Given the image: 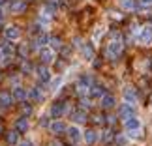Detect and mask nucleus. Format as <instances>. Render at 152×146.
<instances>
[{
    "mask_svg": "<svg viewBox=\"0 0 152 146\" xmlns=\"http://www.w3.org/2000/svg\"><path fill=\"white\" fill-rule=\"evenodd\" d=\"M38 79L42 81V83H47V81L51 79V75H49V69L47 68H38Z\"/></svg>",
    "mask_w": 152,
    "mask_h": 146,
    "instance_id": "nucleus-16",
    "label": "nucleus"
},
{
    "mask_svg": "<svg viewBox=\"0 0 152 146\" xmlns=\"http://www.w3.org/2000/svg\"><path fill=\"white\" fill-rule=\"evenodd\" d=\"M66 131H68V137H69V141H72L73 144L81 142V139H83V135H81V129H79L77 126H69Z\"/></svg>",
    "mask_w": 152,
    "mask_h": 146,
    "instance_id": "nucleus-5",
    "label": "nucleus"
},
{
    "mask_svg": "<svg viewBox=\"0 0 152 146\" xmlns=\"http://www.w3.org/2000/svg\"><path fill=\"white\" fill-rule=\"evenodd\" d=\"M124 127L126 131H141V120L135 118V116H130V118L124 120Z\"/></svg>",
    "mask_w": 152,
    "mask_h": 146,
    "instance_id": "nucleus-3",
    "label": "nucleus"
},
{
    "mask_svg": "<svg viewBox=\"0 0 152 146\" xmlns=\"http://www.w3.org/2000/svg\"><path fill=\"white\" fill-rule=\"evenodd\" d=\"M6 4V0H0V6H4Z\"/></svg>",
    "mask_w": 152,
    "mask_h": 146,
    "instance_id": "nucleus-39",
    "label": "nucleus"
},
{
    "mask_svg": "<svg viewBox=\"0 0 152 146\" xmlns=\"http://www.w3.org/2000/svg\"><path fill=\"white\" fill-rule=\"evenodd\" d=\"M28 96H30L32 99H34V101H42V94H39V90L38 88H30V92H28Z\"/></svg>",
    "mask_w": 152,
    "mask_h": 146,
    "instance_id": "nucleus-24",
    "label": "nucleus"
},
{
    "mask_svg": "<svg viewBox=\"0 0 152 146\" xmlns=\"http://www.w3.org/2000/svg\"><path fill=\"white\" fill-rule=\"evenodd\" d=\"M118 4H120V8H124L128 11L135 8V2H133V0H118Z\"/></svg>",
    "mask_w": 152,
    "mask_h": 146,
    "instance_id": "nucleus-22",
    "label": "nucleus"
},
{
    "mask_svg": "<svg viewBox=\"0 0 152 146\" xmlns=\"http://www.w3.org/2000/svg\"><path fill=\"white\" fill-rule=\"evenodd\" d=\"M72 116L75 118V122H86V114H85V110H83V109L75 110V113H73Z\"/></svg>",
    "mask_w": 152,
    "mask_h": 146,
    "instance_id": "nucleus-21",
    "label": "nucleus"
},
{
    "mask_svg": "<svg viewBox=\"0 0 152 146\" xmlns=\"http://www.w3.org/2000/svg\"><path fill=\"white\" fill-rule=\"evenodd\" d=\"M109 139H111V131H103V137H102V141H105V142H107Z\"/></svg>",
    "mask_w": 152,
    "mask_h": 146,
    "instance_id": "nucleus-32",
    "label": "nucleus"
},
{
    "mask_svg": "<svg viewBox=\"0 0 152 146\" xmlns=\"http://www.w3.org/2000/svg\"><path fill=\"white\" fill-rule=\"evenodd\" d=\"M0 51H2V54H4V56H10L11 52H13V47H11L10 43H6V45H4V47L0 49Z\"/></svg>",
    "mask_w": 152,
    "mask_h": 146,
    "instance_id": "nucleus-28",
    "label": "nucleus"
},
{
    "mask_svg": "<svg viewBox=\"0 0 152 146\" xmlns=\"http://www.w3.org/2000/svg\"><path fill=\"white\" fill-rule=\"evenodd\" d=\"M122 52V38L120 36H116V38H113L109 41V45H107V58H116Z\"/></svg>",
    "mask_w": 152,
    "mask_h": 146,
    "instance_id": "nucleus-1",
    "label": "nucleus"
},
{
    "mask_svg": "<svg viewBox=\"0 0 152 146\" xmlns=\"http://www.w3.org/2000/svg\"><path fill=\"white\" fill-rule=\"evenodd\" d=\"M141 4H145V6H150V4H152V0H141Z\"/></svg>",
    "mask_w": 152,
    "mask_h": 146,
    "instance_id": "nucleus-35",
    "label": "nucleus"
},
{
    "mask_svg": "<svg viewBox=\"0 0 152 146\" xmlns=\"http://www.w3.org/2000/svg\"><path fill=\"white\" fill-rule=\"evenodd\" d=\"M83 56L86 58V60H92V58H94V49H92V45H88V43H85L83 45Z\"/></svg>",
    "mask_w": 152,
    "mask_h": 146,
    "instance_id": "nucleus-17",
    "label": "nucleus"
},
{
    "mask_svg": "<svg viewBox=\"0 0 152 146\" xmlns=\"http://www.w3.org/2000/svg\"><path fill=\"white\" fill-rule=\"evenodd\" d=\"M124 99L126 103H137V96H135V90L133 88H124Z\"/></svg>",
    "mask_w": 152,
    "mask_h": 146,
    "instance_id": "nucleus-13",
    "label": "nucleus"
},
{
    "mask_svg": "<svg viewBox=\"0 0 152 146\" xmlns=\"http://www.w3.org/2000/svg\"><path fill=\"white\" fill-rule=\"evenodd\" d=\"M10 8L13 13H19V11H23L26 8V2H21V0H13V2H10Z\"/></svg>",
    "mask_w": 152,
    "mask_h": 146,
    "instance_id": "nucleus-15",
    "label": "nucleus"
},
{
    "mask_svg": "<svg viewBox=\"0 0 152 146\" xmlns=\"http://www.w3.org/2000/svg\"><path fill=\"white\" fill-rule=\"evenodd\" d=\"M21 146H34V144H32V142H30V141H26V142H23V144H21Z\"/></svg>",
    "mask_w": 152,
    "mask_h": 146,
    "instance_id": "nucleus-36",
    "label": "nucleus"
},
{
    "mask_svg": "<svg viewBox=\"0 0 152 146\" xmlns=\"http://www.w3.org/2000/svg\"><path fill=\"white\" fill-rule=\"evenodd\" d=\"M88 92H90V97H94V99H102L105 96V90L102 88V86H98V84H92Z\"/></svg>",
    "mask_w": 152,
    "mask_h": 146,
    "instance_id": "nucleus-10",
    "label": "nucleus"
},
{
    "mask_svg": "<svg viewBox=\"0 0 152 146\" xmlns=\"http://www.w3.org/2000/svg\"><path fill=\"white\" fill-rule=\"evenodd\" d=\"M83 139L88 144H92V142H96L98 141V135H96V131L94 129H88V131H85V135H83Z\"/></svg>",
    "mask_w": 152,
    "mask_h": 146,
    "instance_id": "nucleus-18",
    "label": "nucleus"
},
{
    "mask_svg": "<svg viewBox=\"0 0 152 146\" xmlns=\"http://www.w3.org/2000/svg\"><path fill=\"white\" fill-rule=\"evenodd\" d=\"M13 99H15V97L11 96L10 92H0V105H2V107H10Z\"/></svg>",
    "mask_w": 152,
    "mask_h": 146,
    "instance_id": "nucleus-12",
    "label": "nucleus"
},
{
    "mask_svg": "<svg viewBox=\"0 0 152 146\" xmlns=\"http://www.w3.org/2000/svg\"><path fill=\"white\" fill-rule=\"evenodd\" d=\"M49 43H51V49L55 51V49H62V41H60V38H49Z\"/></svg>",
    "mask_w": 152,
    "mask_h": 146,
    "instance_id": "nucleus-23",
    "label": "nucleus"
},
{
    "mask_svg": "<svg viewBox=\"0 0 152 146\" xmlns=\"http://www.w3.org/2000/svg\"><path fill=\"white\" fill-rule=\"evenodd\" d=\"M39 56H42L43 64H51L53 60H55V51L47 49V47H42V49H39Z\"/></svg>",
    "mask_w": 152,
    "mask_h": 146,
    "instance_id": "nucleus-6",
    "label": "nucleus"
},
{
    "mask_svg": "<svg viewBox=\"0 0 152 146\" xmlns=\"http://www.w3.org/2000/svg\"><path fill=\"white\" fill-rule=\"evenodd\" d=\"M64 110H66V103L56 101V103H53V107H51V116H55V118H60V116L64 114Z\"/></svg>",
    "mask_w": 152,
    "mask_h": 146,
    "instance_id": "nucleus-7",
    "label": "nucleus"
},
{
    "mask_svg": "<svg viewBox=\"0 0 152 146\" xmlns=\"http://www.w3.org/2000/svg\"><path fill=\"white\" fill-rule=\"evenodd\" d=\"M49 146H62V144L58 142V141H51V142H49Z\"/></svg>",
    "mask_w": 152,
    "mask_h": 146,
    "instance_id": "nucleus-34",
    "label": "nucleus"
},
{
    "mask_svg": "<svg viewBox=\"0 0 152 146\" xmlns=\"http://www.w3.org/2000/svg\"><path fill=\"white\" fill-rule=\"evenodd\" d=\"M15 127H17V131H21V133H25L28 129V120L26 118H19L15 122Z\"/></svg>",
    "mask_w": 152,
    "mask_h": 146,
    "instance_id": "nucleus-19",
    "label": "nucleus"
},
{
    "mask_svg": "<svg viewBox=\"0 0 152 146\" xmlns=\"http://www.w3.org/2000/svg\"><path fill=\"white\" fill-rule=\"evenodd\" d=\"M137 41L141 45H152V25H147L137 34Z\"/></svg>",
    "mask_w": 152,
    "mask_h": 146,
    "instance_id": "nucleus-2",
    "label": "nucleus"
},
{
    "mask_svg": "<svg viewBox=\"0 0 152 146\" xmlns=\"http://www.w3.org/2000/svg\"><path fill=\"white\" fill-rule=\"evenodd\" d=\"M26 52H28V51H26V45H21V47H19V54L25 58V56H26Z\"/></svg>",
    "mask_w": 152,
    "mask_h": 146,
    "instance_id": "nucleus-31",
    "label": "nucleus"
},
{
    "mask_svg": "<svg viewBox=\"0 0 152 146\" xmlns=\"http://www.w3.org/2000/svg\"><path fill=\"white\" fill-rule=\"evenodd\" d=\"M2 58H4V54H2V51H0V62H2Z\"/></svg>",
    "mask_w": 152,
    "mask_h": 146,
    "instance_id": "nucleus-38",
    "label": "nucleus"
},
{
    "mask_svg": "<svg viewBox=\"0 0 152 146\" xmlns=\"http://www.w3.org/2000/svg\"><path fill=\"white\" fill-rule=\"evenodd\" d=\"M103 32H105V28H103V26H96V30H94V36H92V39H94V41L98 43V41H100V38L103 36Z\"/></svg>",
    "mask_w": 152,
    "mask_h": 146,
    "instance_id": "nucleus-25",
    "label": "nucleus"
},
{
    "mask_svg": "<svg viewBox=\"0 0 152 146\" xmlns=\"http://www.w3.org/2000/svg\"><path fill=\"white\" fill-rule=\"evenodd\" d=\"M47 41H49V36H47L45 32H42V34H39V36L36 38V45H38L39 49H42V47H45V45H47Z\"/></svg>",
    "mask_w": 152,
    "mask_h": 146,
    "instance_id": "nucleus-20",
    "label": "nucleus"
},
{
    "mask_svg": "<svg viewBox=\"0 0 152 146\" xmlns=\"http://www.w3.org/2000/svg\"><path fill=\"white\" fill-rule=\"evenodd\" d=\"M23 113H25V114H30V113H32V109L28 107V105H23Z\"/></svg>",
    "mask_w": 152,
    "mask_h": 146,
    "instance_id": "nucleus-33",
    "label": "nucleus"
},
{
    "mask_svg": "<svg viewBox=\"0 0 152 146\" xmlns=\"http://www.w3.org/2000/svg\"><path fill=\"white\" fill-rule=\"evenodd\" d=\"M115 142L118 144V146H124V144L128 142V137H124V135H118V137H115Z\"/></svg>",
    "mask_w": 152,
    "mask_h": 146,
    "instance_id": "nucleus-29",
    "label": "nucleus"
},
{
    "mask_svg": "<svg viewBox=\"0 0 152 146\" xmlns=\"http://www.w3.org/2000/svg\"><path fill=\"white\" fill-rule=\"evenodd\" d=\"M2 17H4V13H2V9H0V21H2Z\"/></svg>",
    "mask_w": 152,
    "mask_h": 146,
    "instance_id": "nucleus-37",
    "label": "nucleus"
},
{
    "mask_svg": "<svg viewBox=\"0 0 152 146\" xmlns=\"http://www.w3.org/2000/svg\"><path fill=\"white\" fill-rule=\"evenodd\" d=\"M4 38L8 39V41H15V39H19V38H21V32H19V28H17V26H13V25L6 26V30H4Z\"/></svg>",
    "mask_w": 152,
    "mask_h": 146,
    "instance_id": "nucleus-4",
    "label": "nucleus"
},
{
    "mask_svg": "<svg viewBox=\"0 0 152 146\" xmlns=\"http://www.w3.org/2000/svg\"><path fill=\"white\" fill-rule=\"evenodd\" d=\"M100 101H102V107H103V109H111V107H115V97L111 96V94H105V96L100 99Z\"/></svg>",
    "mask_w": 152,
    "mask_h": 146,
    "instance_id": "nucleus-14",
    "label": "nucleus"
},
{
    "mask_svg": "<svg viewBox=\"0 0 152 146\" xmlns=\"http://www.w3.org/2000/svg\"><path fill=\"white\" fill-rule=\"evenodd\" d=\"M0 131H2V124H0Z\"/></svg>",
    "mask_w": 152,
    "mask_h": 146,
    "instance_id": "nucleus-40",
    "label": "nucleus"
},
{
    "mask_svg": "<svg viewBox=\"0 0 152 146\" xmlns=\"http://www.w3.org/2000/svg\"><path fill=\"white\" fill-rule=\"evenodd\" d=\"M49 129L53 133H62V131L68 129V126L64 124V122H60V120H55V122H51V124H49Z\"/></svg>",
    "mask_w": 152,
    "mask_h": 146,
    "instance_id": "nucleus-9",
    "label": "nucleus"
},
{
    "mask_svg": "<svg viewBox=\"0 0 152 146\" xmlns=\"http://www.w3.org/2000/svg\"><path fill=\"white\" fill-rule=\"evenodd\" d=\"M133 113H135V109H133L132 103H124V105L120 107V116H122L124 120L130 118V116H133Z\"/></svg>",
    "mask_w": 152,
    "mask_h": 146,
    "instance_id": "nucleus-8",
    "label": "nucleus"
},
{
    "mask_svg": "<svg viewBox=\"0 0 152 146\" xmlns=\"http://www.w3.org/2000/svg\"><path fill=\"white\" fill-rule=\"evenodd\" d=\"M62 84V77H56L51 81V90H58V86Z\"/></svg>",
    "mask_w": 152,
    "mask_h": 146,
    "instance_id": "nucleus-27",
    "label": "nucleus"
},
{
    "mask_svg": "<svg viewBox=\"0 0 152 146\" xmlns=\"http://www.w3.org/2000/svg\"><path fill=\"white\" fill-rule=\"evenodd\" d=\"M17 133H19V131H11L8 135V142L10 144H17V142H19V135H17Z\"/></svg>",
    "mask_w": 152,
    "mask_h": 146,
    "instance_id": "nucleus-26",
    "label": "nucleus"
},
{
    "mask_svg": "<svg viewBox=\"0 0 152 146\" xmlns=\"http://www.w3.org/2000/svg\"><path fill=\"white\" fill-rule=\"evenodd\" d=\"M150 105H152V101H150Z\"/></svg>",
    "mask_w": 152,
    "mask_h": 146,
    "instance_id": "nucleus-41",
    "label": "nucleus"
},
{
    "mask_svg": "<svg viewBox=\"0 0 152 146\" xmlns=\"http://www.w3.org/2000/svg\"><path fill=\"white\" fill-rule=\"evenodd\" d=\"M88 107H90V99L83 96L81 97V109H88Z\"/></svg>",
    "mask_w": 152,
    "mask_h": 146,
    "instance_id": "nucleus-30",
    "label": "nucleus"
},
{
    "mask_svg": "<svg viewBox=\"0 0 152 146\" xmlns=\"http://www.w3.org/2000/svg\"><path fill=\"white\" fill-rule=\"evenodd\" d=\"M13 97L17 99V101H25V99L28 97V92L23 88V86H15L13 88Z\"/></svg>",
    "mask_w": 152,
    "mask_h": 146,
    "instance_id": "nucleus-11",
    "label": "nucleus"
}]
</instances>
